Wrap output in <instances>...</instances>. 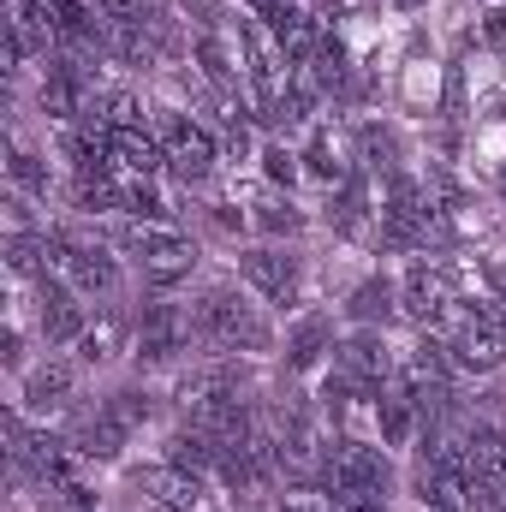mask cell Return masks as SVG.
<instances>
[{"instance_id": "obj_11", "label": "cell", "mask_w": 506, "mask_h": 512, "mask_svg": "<svg viewBox=\"0 0 506 512\" xmlns=\"http://www.w3.org/2000/svg\"><path fill=\"white\" fill-rule=\"evenodd\" d=\"M340 370H346L352 382H370V387H381L393 376V358H387L381 328H364V334H352V340L340 346Z\"/></svg>"}, {"instance_id": "obj_6", "label": "cell", "mask_w": 506, "mask_h": 512, "mask_svg": "<svg viewBox=\"0 0 506 512\" xmlns=\"http://www.w3.org/2000/svg\"><path fill=\"white\" fill-rule=\"evenodd\" d=\"M239 268H245V280H251L268 304H292V298H298V280H304V274H298V256L262 245V251H245Z\"/></svg>"}, {"instance_id": "obj_2", "label": "cell", "mask_w": 506, "mask_h": 512, "mask_svg": "<svg viewBox=\"0 0 506 512\" xmlns=\"http://www.w3.org/2000/svg\"><path fill=\"white\" fill-rule=\"evenodd\" d=\"M126 245L137 251L149 286H179V280H191V268H197V245H191L185 233L161 227V221H137L126 233Z\"/></svg>"}, {"instance_id": "obj_10", "label": "cell", "mask_w": 506, "mask_h": 512, "mask_svg": "<svg viewBox=\"0 0 506 512\" xmlns=\"http://www.w3.org/2000/svg\"><path fill=\"white\" fill-rule=\"evenodd\" d=\"M66 239H72V262H66L72 286H78L84 298H108V292L120 286V268H114V256L102 251V245H90V239H78V233H66Z\"/></svg>"}, {"instance_id": "obj_13", "label": "cell", "mask_w": 506, "mask_h": 512, "mask_svg": "<svg viewBox=\"0 0 506 512\" xmlns=\"http://www.w3.org/2000/svg\"><path fill=\"white\" fill-rule=\"evenodd\" d=\"M72 387H78V370H72L66 358H48L42 370L24 376V405H30V411H60V405L72 399Z\"/></svg>"}, {"instance_id": "obj_8", "label": "cell", "mask_w": 506, "mask_h": 512, "mask_svg": "<svg viewBox=\"0 0 506 512\" xmlns=\"http://www.w3.org/2000/svg\"><path fill=\"white\" fill-rule=\"evenodd\" d=\"M36 286H42V334H48V346H78V340H84V328H90L84 304H78L54 274H42Z\"/></svg>"}, {"instance_id": "obj_21", "label": "cell", "mask_w": 506, "mask_h": 512, "mask_svg": "<svg viewBox=\"0 0 506 512\" xmlns=\"http://www.w3.org/2000/svg\"><path fill=\"white\" fill-rule=\"evenodd\" d=\"M108 411H114L126 429H143V423H149V393H143V387H120V393L108 399Z\"/></svg>"}, {"instance_id": "obj_18", "label": "cell", "mask_w": 506, "mask_h": 512, "mask_svg": "<svg viewBox=\"0 0 506 512\" xmlns=\"http://www.w3.org/2000/svg\"><path fill=\"white\" fill-rule=\"evenodd\" d=\"M358 173H399V143L387 126H364L358 131Z\"/></svg>"}, {"instance_id": "obj_15", "label": "cell", "mask_w": 506, "mask_h": 512, "mask_svg": "<svg viewBox=\"0 0 506 512\" xmlns=\"http://www.w3.org/2000/svg\"><path fill=\"white\" fill-rule=\"evenodd\" d=\"M167 465H179V471H197V477H209L215 465H221V447L197 429V423H185V429H173V441H167Z\"/></svg>"}, {"instance_id": "obj_5", "label": "cell", "mask_w": 506, "mask_h": 512, "mask_svg": "<svg viewBox=\"0 0 506 512\" xmlns=\"http://www.w3.org/2000/svg\"><path fill=\"white\" fill-rule=\"evenodd\" d=\"M447 352H453V364L459 370H477V376H489V370H501L506 364V334L489 322V316H459V328H453V340H447Z\"/></svg>"}, {"instance_id": "obj_19", "label": "cell", "mask_w": 506, "mask_h": 512, "mask_svg": "<svg viewBox=\"0 0 506 512\" xmlns=\"http://www.w3.org/2000/svg\"><path fill=\"white\" fill-rule=\"evenodd\" d=\"M292 370H310L322 352H334V334H328V322L322 316H310V322H298V334H292Z\"/></svg>"}, {"instance_id": "obj_17", "label": "cell", "mask_w": 506, "mask_h": 512, "mask_svg": "<svg viewBox=\"0 0 506 512\" xmlns=\"http://www.w3.org/2000/svg\"><path fill=\"white\" fill-rule=\"evenodd\" d=\"M364 328H387L393 322V310H399V286H387V280H364L358 292H352V304H346Z\"/></svg>"}, {"instance_id": "obj_7", "label": "cell", "mask_w": 506, "mask_h": 512, "mask_svg": "<svg viewBox=\"0 0 506 512\" xmlns=\"http://www.w3.org/2000/svg\"><path fill=\"white\" fill-rule=\"evenodd\" d=\"M137 489H143L161 512H203V477H197V471L149 465V471H137Z\"/></svg>"}, {"instance_id": "obj_3", "label": "cell", "mask_w": 506, "mask_h": 512, "mask_svg": "<svg viewBox=\"0 0 506 512\" xmlns=\"http://www.w3.org/2000/svg\"><path fill=\"white\" fill-rule=\"evenodd\" d=\"M191 340H197V322L179 310V304H143V316H137V358L143 364H167V358H179V352H191Z\"/></svg>"}, {"instance_id": "obj_4", "label": "cell", "mask_w": 506, "mask_h": 512, "mask_svg": "<svg viewBox=\"0 0 506 512\" xmlns=\"http://www.w3.org/2000/svg\"><path fill=\"white\" fill-rule=\"evenodd\" d=\"M161 149H167V167H173L185 185L209 179V167H215V137L203 126H191L185 114H167V120H161Z\"/></svg>"}, {"instance_id": "obj_14", "label": "cell", "mask_w": 506, "mask_h": 512, "mask_svg": "<svg viewBox=\"0 0 506 512\" xmlns=\"http://www.w3.org/2000/svg\"><path fill=\"white\" fill-rule=\"evenodd\" d=\"M126 310H102V316H90V328H84V340H78V358L84 364H114L120 352H126Z\"/></svg>"}, {"instance_id": "obj_20", "label": "cell", "mask_w": 506, "mask_h": 512, "mask_svg": "<svg viewBox=\"0 0 506 512\" xmlns=\"http://www.w3.org/2000/svg\"><path fill=\"white\" fill-rule=\"evenodd\" d=\"M12 185H24V191H36V197H48V167H42V155H30V149H12Z\"/></svg>"}, {"instance_id": "obj_24", "label": "cell", "mask_w": 506, "mask_h": 512, "mask_svg": "<svg viewBox=\"0 0 506 512\" xmlns=\"http://www.w3.org/2000/svg\"><path fill=\"white\" fill-rule=\"evenodd\" d=\"M262 167H268V179H280V185H292V173H298V167H292V155H286L280 143H274V149H262Z\"/></svg>"}, {"instance_id": "obj_9", "label": "cell", "mask_w": 506, "mask_h": 512, "mask_svg": "<svg viewBox=\"0 0 506 512\" xmlns=\"http://www.w3.org/2000/svg\"><path fill=\"white\" fill-rule=\"evenodd\" d=\"M447 304H453V286H447V280H441L435 268H423V262H417V268H411V274L399 280V310H405V316H411L417 328L441 322V316H447Z\"/></svg>"}, {"instance_id": "obj_26", "label": "cell", "mask_w": 506, "mask_h": 512, "mask_svg": "<svg viewBox=\"0 0 506 512\" xmlns=\"http://www.w3.org/2000/svg\"><path fill=\"white\" fill-rule=\"evenodd\" d=\"M489 280H495V292L506 298V262H495V274H489Z\"/></svg>"}, {"instance_id": "obj_23", "label": "cell", "mask_w": 506, "mask_h": 512, "mask_svg": "<svg viewBox=\"0 0 506 512\" xmlns=\"http://www.w3.org/2000/svg\"><path fill=\"white\" fill-rule=\"evenodd\" d=\"M256 221H262L268 233H298V227H304V215H298L292 203H262V215H256Z\"/></svg>"}, {"instance_id": "obj_16", "label": "cell", "mask_w": 506, "mask_h": 512, "mask_svg": "<svg viewBox=\"0 0 506 512\" xmlns=\"http://www.w3.org/2000/svg\"><path fill=\"white\" fill-rule=\"evenodd\" d=\"M114 161L131 167L137 179H149V173L167 167V149H161V137H149L143 126H131V131H114Z\"/></svg>"}, {"instance_id": "obj_22", "label": "cell", "mask_w": 506, "mask_h": 512, "mask_svg": "<svg viewBox=\"0 0 506 512\" xmlns=\"http://www.w3.org/2000/svg\"><path fill=\"white\" fill-rule=\"evenodd\" d=\"M96 12H102L108 24H149V18H155L149 0H96Z\"/></svg>"}, {"instance_id": "obj_25", "label": "cell", "mask_w": 506, "mask_h": 512, "mask_svg": "<svg viewBox=\"0 0 506 512\" xmlns=\"http://www.w3.org/2000/svg\"><path fill=\"white\" fill-rule=\"evenodd\" d=\"M483 36H489V42L506 54V12H489V18H483Z\"/></svg>"}, {"instance_id": "obj_1", "label": "cell", "mask_w": 506, "mask_h": 512, "mask_svg": "<svg viewBox=\"0 0 506 512\" xmlns=\"http://www.w3.org/2000/svg\"><path fill=\"white\" fill-rule=\"evenodd\" d=\"M191 322H197V340H203V346H221V352H268V346H274V334H268V322L256 316V304H245L233 286L203 292L197 310H191Z\"/></svg>"}, {"instance_id": "obj_12", "label": "cell", "mask_w": 506, "mask_h": 512, "mask_svg": "<svg viewBox=\"0 0 506 512\" xmlns=\"http://www.w3.org/2000/svg\"><path fill=\"white\" fill-rule=\"evenodd\" d=\"M126 441H131V429L108 411V405H102L96 417H84V423H78V435H72V447H78L84 459H96V465L120 459V447H126Z\"/></svg>"}]
</instances>
